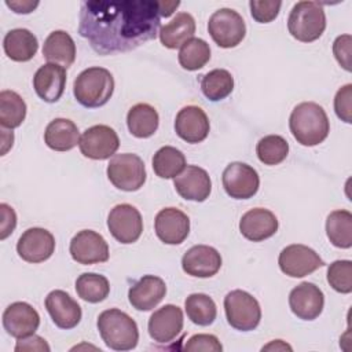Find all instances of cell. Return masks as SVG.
Masks as SVG:
<instances>
[{
  "mask_svg": "<svg viewBox=\"0 0 352 352\" xmlns=\"http://www.w3.org/2000/svg\"><path fill=\"white\" fill-rule=\"evenodd\" d=\"M158 1H82L78 33L99 55L132 51L157 37L161 29Z\"/></svg>",
  "mask_w": 352,
  "mask_h": 352,
  "instance_id": "cell-1",
  "label": "cell"
},
{
  "mask_svg": "<svg viewBox=\"0 0 352 352\" xmlns=\"http://www.w3.org/2000/svg\"><path fill=\"white\" fill-rule=\"evenodd\" d=\"M289 128L297 143L312 147L327 138L330 122L322 106L315 102H302L293 109Z\"/></svg>",
  "mask_w": 352,
  "mask_h": 352,
  "instance_id": "cell-2",
  "label": "cell"
},
{
  "mask_svg": "<svg viewBox=\"0 0 352 352\" xmlns=\"http://www.w3.org/2000/svg\"><path fill=\"white\" fill-rule=\"evenodd\" d=\"M98 330L106 346L114 351H131L139 341L136 322L117 308L106 309L98 316Z\"/></svg>",
  "mask_w": 352,
  "mask_h": 352,
  "instance_id": "cell-3",
  "label": "cell"
},
{
  "mask_svg": "<svg viewBox=\"0 0 352 352\" xmlns=\"http://www.w3.org/2000/svg\"><path fill=\"white\" fill-rule=\"evenodd\" d=\"M114 91V78L111 73L99 66L82 70L74 80L73 94L76 100L88 109L106 104Z\"/></svg>",
  "mask_w": 352,
  "mask_h": 352,
  "instance_id": "cell-4",
  "label": "cell"
},
{
  "mask_svg": "<svg viewBox=\"0 0 352 352\" xmlns=\"http://www.w3.org/2000/svg\"><path fill=\"white\" fill-rule=\"evenodd\" d=\"M326 29L324 10L318 1H298L287 18L289 33L301 43L318 40Z\"/></svg>",
  "mask_w": 352,
  "mask_h": 352,
  "instance_id": "cell-5",
  "label": "cell"
},
{
  "mask_svg": "<svg viewBox=\"0 0 352 352\" xmlns=\"http://www.w3.org/2000/svg\"><path fill=\"white\" fill-rule=\"evenodd\" d=\"M224 311L227 322L239 331L256 329L261 319L258 301L245 290H232L224 297Z\"/></svg>",
  "mask_w": 352,
  "mask_h": 352,
  "instance_id": "cell-6",
  "label": "cell"
},
{
  "mask_svg": "<svg viewBox=\"0 0 352 352\" xmlns=\"http://www.w3.org/2000/svg\"><path fill=\"white\" fill-rule=\"evenodd\" d=\"M110 183L122 191H138L146 182L143 160L132 153L116 154L107 165Z\"/></svg>",
  "mask_w": 352,
  "mask_h": 352,
  "instance_id": "cell-7",
  "label": "cell"
},
{
  "mask_svg": "<svg viewBox=\"0 0 352 352\" xmlns=\"http://www.w3.org/2000/svg\"><path fill=\"white\" fill-rule=\"evenodd\" d=\"M208 32L219 47L234 48L245 38L246 25L235 10L220 8L210 15Z\"/></svg>",
  "mask_w": 352,
  "mask_h": 352,
  "instance_id": "cell-8",
  "label": "cell"
},
{
  "mask_svg": "<svg viewBox=\"0 0 352 352\" xmlns=\"http://www.w3.org/2000/svg\"><path fill=\"white\" fill-rule=\"evenodd\" d=\"M107 227L113 238L120 243H133L143 232L142 214L131 204L116 205L107 216Z\"/></svg>",
  "mask_w": 352,
  "mask_h": 352,
  "instance_id": "cell-9",
  "label": "cell"
},
{
  "mask_svg": "<svg viewBox=\"0 0 352 352\" xmlns=\"http://www.w3.org/2000/svg\"><path fill=\"white\" fill-rule=\"evenodd\" d=\"M279 268L290 278H302L324 265L319 254L301 243H293L282 249L278 258Z\"/></svg>",
  "mask_w": 352,
  "mask_h": 352,
  "instance_id": "cell-10",
  "label": "cell"
},
{
  "mask_svg": "<svg viewBox=\"0 0 352 352\" xmlns=\"http://www.w3.org/2000/svg\"><path fill=\"white\" fill-rule=\"evenodd\" d=\"M80 151L91 160H107L120 147L117 132L109 125H94L87 128L78 142Z\"/></svg>",
  "mask_w": 352,
  "mask_h": 352,
  "instance_id": "cell-11",
  "label": "cell"
},
{
  "mask_svg": "<svg viewBox=\"0 0 352 352\" xmlns=\"http://www.w3.org/2000/svg\"><path fill=\"white\" fill-rule=\"evenodd\" d=\"M226 192L234 199H248L256 195L260 187V177L254 168L245 162H231L221 176Z\"/></svg>",
  "mask_w": 352,
  "mask_h": 352,
  "instance_id": "cell-12",
  "label": "cell"
},
{
  "mask_svg": "<svg viewBox=\"0 0 352 352\" xmlns=\"http://www.w3.org/2000/svg\"><path fill=\"white\" fill-rule=\"evenodd\" d=\"M72 258L82 265L104 263L109 260V245L104 238L92 230L78 231L69 246Z\"/></svg>",
  "mask_w": 352,
  "mask_h": 352,
  "instance_id": "cell-13",
  "label": "cell"
},
{
  "mask_svg": "<svg viewBox=\"0 0 352 352\" xmlns=\"http://www.w3.org/2000/svg\"><path fill=\"white\" fill-rule=\"evenodd\" d=\"M55 250L54 235L41 227L28 228L18 239L16 252L28 263H43L48 260Z\"/></svg>",
  "mask_w": 352,
  "mask_h": 352,
  "instance_id": "cell-14",
  "label": "cell"
},
{
  "mask_svg": "<svg viewBox=\"0 0 352 352\" xmlns=\"http://www.w3.org/2000/svg\"><path fill=\"white\" fill-rule=\"evenodd\" d=\"M183 311L173 304H166L154 311L148 319V334L160 344L173 341L183 330Z\"/></svg>",
  "mask_w": 352,
  "mask_h": 352,
  "instance_id": "cell-15",
  "label": "cell"
},
{
  "mask_svg": "<svg viewBox=\"0 0 352 352\" xmlns=\"http://www.w3.org/2000/svg\"><path fill=\"white\" fill-rule=\"evenodd\" d=\"M38 312L25 301L10 304L3 312V327L14 338H25L38 329Z\"/></svg>",
  "mask_w": 352,
  "mask_h": 352,
  "instance_id": "cell-16",
  "label": "cell"
},
{
  "mask_svg": "<svg viewBox=\"0 0 352 352\" xmlns=\"http://www.w3.org/2000/svg\"><path fill=\"white\" fill-rule=\"evenodd\" d=\"M154 230L161 242L179 245L188 236L190 219L177 208H165L157 213Z\"/></svg>",
  "mask_w": 352,
  "mask_h": 352,
  "instance_id": "cell-17",
  "label": "cell"
},
{
  "mask_svg": "<svg viewBox=\"0 0 352 352\" xmlns=\"http://www.w3.org/2000/svg\"><path fill=\"white\" fill-rule=\"evenodd\" d=\"M289 305L298 319L314 320L323 311L324 296L315 283L302 282L292 289L289 294Z\"/></svg>",
  "mask_w": 352,
  "mask_h": 352,
  "instance_id": "cell-18",
  "label": "cell"
},
{
  "mask_svg": "<svg viewBox=\"0 0 352 352\" xmlns=\"http://www.w3.org/2000/svg\"><path fill=\"white\" fill-rule=\"evenodd\" d=\"M173 186L182 198L194 202H204L212 191L208 172L197 165H187L173 179Z\"/></svg>",
  "mask_w": 352,
  "mask_h": 352,
  "instance_id": "cell-19",
  "label": "cell"
},
{
  "mask_svg": "<svg viewBox=\"0 0 352 352\" xmlns=\"http://www.w3.org/2000/svg\"><path fill=\"white\" fill-rule=\"evenodd\" d=\"M220 267V253L208 245H195L182 257V268L190 276L210 278L219 272Z\"/></svg>",
  "mask_w": 352,
  "mask_h": 352,
  "instance_id": "cell-20",
  "label": "cell"
},
{
  "mask_svg": "<svg viewBox=\"0 0 352 352\" xmlns=\"http://www.w3.org/2000/svg\"><path fill=\"white\" fill-rule=\"evenodd\" d=\"M209 118L198 106H186L179 110L175 120L176 135L187 143L195 144L206 139L209 133Z\"/></svg>",
  "mask_w": 352,
  "mask_h": 352,
  "instance_id": "cell-21",
  "label": "cell"
},
{
  "mask_svg": "<svg viewBox=\"0 0 352 352\" xmlns=\"http://www.w3.org/2000/svg\"><path fill=\"white\" fill-rule=\"evenodd\" d=\"M45 308L52 322L65 330L76 327L82 316L78 302L63 290L50 292L45 297Z\"/></svg>",
  "mask_w": 352,
  "mask_h": 352,
  "instance_id": "cell-22",
  "label": "cell"
},
{
  "mask_svg": "<svg viewBox=\"0 0 352 352\" xmlns=\"http://www.w3.org/2000/svg\"><path fill=\"white\" fill-rule=\"evenodd\" d=\"M278 227L276 216L264 208L250 209L239 220L241 234L252 242H261L271 238L278 231Z\"/></svg>",
  "mask_w": 352,
  "mask_h": 352,
  "instance_id": "cell-23",
  "label": "cell"
},
{
  "mask_svg": "<svg viewBox=\"0 0 352 352\" xmlns=\"http://www.w3.org/2000/svg\"><path fill=\"white\" fill-rule=\"evenodd\" d=\"M166 294L165 282L155 275H144L135 282L128 292L131 305L138 311H151Z\"/></svg>",
  "mask_w": 352,
  "mask_h": 352,
  "instance_id": "cell-24",
  "label": "cell"
},
{
  "mask_svg": "<svg viewBox=\"0 0 352 352\" xmlns=\"http://www.w3.org/2000/svg\"><path fill=\"white\" fill-rule=\"evenodd\" d=\"M66 87V70L55 63L43 65L33 77V88L40 99L55 103L63 95Z\"/></svg>",
  "mask_w": 352,
  "mask_h": 352,
  "instance_id": "cell-25",
  "label": "cell"
},
{
  "mask_svg": "<svg viewBox=\"0 0 352 352\" xmlns=\"http://www.w3.org/2000/svg\"><path fill=\"white\" fill-rule=\"evenodd\" d=\"M43 55L48 63H55L67 69L76 60V44L67 32L54 30L44 41Z\"/></svg>",
  "mask_w": 352,
  "mask_h": 352,
  "instance_id": "cell-26",
  "label": "cell"
},
{
  "mask_svg": "<svg viewBox=\"0 0 352 352\" xmlns=\"http://www.w3.org/2000/svg\"><path fill=\"white\" fill-rule=\"evenodd\" d=\"M3 48L6 55L14 62H28L30 60L37 50V37L28 29L18 28L10 30L3 40Z\"/></svg>",
  "mask_w": 352,
  "mask_h": 352,
  "instance_id": "cell-27",
  "label": "cell"
},
{
  "mask_svg": "<svg viewBox=\"0 0 352 352\" xmlns=\"http://www.w3.org/2000/svg\"><path fill=\"white\" fill-rule=\"evenodd\" d=\"M45 144L55 151H69L80 142L77 125L67 118L52 120L44 132Z\"/></svg>",
  "mask_w": 352,
  "mask_h": 352,
  "instance_id": "cell-28",
  "label": "cell"
},
{
  "mask_svg": "<svg viewBox=\"0 0 352 352\" xmlns=\"http://www.w3.org/2000/svg\"><path fill=\"white\" fill-rule=\"evenodd\" d=\"M195 33V21L188 12H179L176 16L161 26L160 40L161 44L169 50H176L182 47L186 41L192 38Z\"/></svg>",
  "mask_w": 352,
  "mask_h": 352,
  "instance_id": "cell-29",
  "label": "cell"
},
{
  "mask_svg": "<svg viewBox=\"0 0 352 352\" xmlns=\"http://www.w3.org/2000/svg\"><path fill=\"white\" fill-rule=\"evenodd\" d=\"M160 117L157 110L148 103H138L132 106L126 114V125L129 132L139 139L150 138L158 129Z\"/></svg>",
  "mask_w": 352,
  "mask_h": 352,
  "instance_id": "cell-30",
  "label": "cell"
},
{
  "mask_svg": "<svg viewBox=\"0 0 352 352\" xmlns=\"http://www.w3.org/2000/svg\"><path fill=\"white\" fill-rule=\"evenodd\" d=\"M326 234L336 248L349 249L352 246V213L345 209L333 210L326 220Z\"/></svg>",
  "mask_w": 352,
  "mask_h": 352,
  "instance_id": "cell-31",
  "label": "cell"
},
{
  "mask_svg": "<svg viewBox=\"0 0 352 352\" xmlns=\"http://www.w3.org/2000/svg\"><path fill=\"white\" fill-rule=\"evenodd\" d=\"M186 168L184 154L172 146H164L153 157L154 173L161 179H175Z\"/></svg>",
  "mask_w": 352,
  "mask_h": 352,
  "instance_id": "cell-32",
  "label": "cell"
},
{
  "mask_svg": "<svg viewBox=\"0 0 352 352\" xmlns=\"http://www.w3.org/2000/svg\"><path fill=\"white\" fill-rule=\"evenodd\" d=\"M26 117V103L15 91L4 89L0 92V125L14 129L19 126Z\"/></svg>",
  "mask_w": 352,
  "mask_h": 352,
  "instance_id": "cell-33",
  "label": "cell"
},
{
  "mask_svg": "<svg viewBox=\"0 0 352 352\" xmlns=\"http://www.w3.org/2000/svg\"><path fill=\"white\" fill-rule=\"evenodd\" d=\"M187 318L198 326H209L217 316V307L212 297L205 293H192L184 301Z\"/></svg>",
  "mask_w": 352,
  "mask_h": 352,
  "instance_id": "cell-34",
  "label": "cell"
},
{
  "mask_svg": "<svg viewBox=\"0 0 352 352\" xmlns=\"http://www.w3.org/2000/svg\"><path fill=\"white\" fill-rule=\"evenodd\" d=\"M76 292L78 297L87 302H100L110 293V285L106 276L95 272H84L76 280Z\"/></svg>",
  "mask_w": 352,
  "mask_h": 352,
  "instance_id": "cell-35",
  "label": "cell"
},
{
  "mask_svg": "<svg viewBox=\"0 0 352 352\" xmlns=\"http://www.w3.org/2000/svg\"><path fill=\"white\" fill-rule=\"evenodd\" d=\"M202 94L212 102L227 98L234 89V77L226 69H214L202 76Z\"/></svg>",
  "mask_w": 352,
  "mask_h": 352,
  "instance_id": "cell-36",
  "label": "cell"
},
{
  "mask_svg": "<svg viewBox=\"0 0 352 352\" xmlns=\"http://www.w3.org/2000/svg\"><path fill=\"white\" fill-rule=\"evenodd\" d=\"M177 59L183 69L190 72L199 70L210 59V47L205 40L192 37L180 47Z\"/></svg>",
  "mask_w": 352,
  "mask_h": 352,
  "instance_id": "cell-37",
  "label": "cell"
},
{
  "mask_svg": "<svg viewBox=\"0 0 352 352\" xmlns=\"http://www.w3.org/2000/svg\"><path fill=\"white\" fill-rule=\"evenodd\" d=\"M256 153L264 165H278L286 160L289 143L279 135H267L258 140Z\"/></svg>",
  "mask_w": 352,
  "mask_h": 352,
  "instance_id": "cell-38",
  "label": "cell"
},
{
  "mask_svg": "<svg viewBox=\"0 0 352 352\" xmlns=\"http://www.w3.org/2000/svg\"><path fill=\"white\" fill-rule=\"evenodd\" d=\"M327 282L338 293L352 292V261L336 260L327 268Z\"/></svg>",
  "mask_w": 352,
  "mask_h": 352,
  "instance_id": "cell-39",
  "label": "cell"
},
{
  "mask_svg": "<svg viewBox=\"0 0 352 352\" xmlns=\"http://www.w3.org/2000/svg\"><path fill=\"white\" fill-rule=\"evenodd\" d=\"M280 1H271V0H250V14L256 22L268 23L272 22L280 10Z\"/></svg>",
  "mask_w": 352,
  "mask_h": 352,
  "instance_id": "cell-40",
  "label": "cell"
},
{
  "mask_svg": "<svg viewBox=\"0 0 352 352\" xmlns=\"http://www.w3.org/2000/svg\"><path fill=\"white\" fill-rule=\"evenodd\" d=\"M334 110L340 120L346 124L352 122V84L341 87L334 98Z\"/></svg>",
  "mask_w": 352,
  "mask_h": 352,
  "instance_id": "cell-41",
  "label": "cell"
},
{
  "mask_svg": "<svg viewBox=\"0 0 352 352\" xmlns=\"http://www.w3.org/2000/svg\"><path fill=\"white\" fill-rule=\"evenodd\" d=\"M184 351L187 352H221L223 345L219 338L213 334H194L184 344Z\"/></svg>",
  "mask_w": 352,
  "mask_h": 352,
  "instance_id": "cell-42",
  "label": "cell"
},
{
  "mask_svg": "<svg viewBox=\"0 0 352 352\" xmlns=\"http://www.w3.org/2000/svg\"><path fill=\"white\" fill-rule=\"evenodd\" d=\"M351 34H341L333 43V54L337 62L346 72H351Z\"/></svg>",
  "mask_w": 352,
  "mask_h": 352,
  "instance_id": "cell-43",
  "label": "cell"
},
{
  "mask_svg": "<svg viewBox=\"0 0 352 352\" xmlns=\"http://www.w3.org/2000/svg\"><path fill=\"white\" fill-rule=\"evenodd\" d=\"M0 213H1L0 239H6L15 230L16 214H15L14 209L10 205H7V204H1L0 205Z\"/></svg>",
  "mask_w": 352,
  "mask_h": 352,
  "instance_id": "cell-44",
  "label": "cell"
},
{
  "mask_svg": "<svg viewBox=\"0 0 352 352\" xmlns=\"http://www.w3.org/2000/svg\"><path fill=\"white\" fill-rule=\"evenodd\" d=\"M21 351H50V345L45 342V340L40 336H29L25 338H18V342L15 345V352Z\"/></svg>",
  "mask_w": 352,
  "mask_h": 352,
  "instance_id": "cell-45",
  "label": "cell"
},
{
  "mask_svg": "<svg viewBox=\"0 0 352 352\" xmlns=\"http://www.w3.org/2000/svg\"><path fill=\"white\" fill-rule=\"evenodd\" d=\"M6 4L16 14H29L38 6V1H6Z\"/></svg>",
  "mask_w": 352,
  "mask_h": 352,
  "instance_id": "cell-46",
  "label": "cell"
},
{
  "mask_svg": "<svg viewBox=\"0 0 352 352\" xmlns=\"http://www.w3.org/2000/svg\"><path fill=\"white\" fill-rule=\"evenodd\" d=\"M180 6V1H158V7H160V15L161 16H170L175 11V8H177Z\"/></svg>",
  "mask_w": 352,
  "mask_h": 352,
  "instance_id": "cell-47",
  "label": "cell"
},
{
  "mask_svg": "<svg viewBox=\"0 0 352 352\" xmlns=\"http://www.w3.org/2000/svg\"><path fill=\"white\" fill-rule=\"evenodd\" d=\"M268 351V349H289V351H292V346L290 345H287V344H285L282 340H274L272 342H270L268 345H265V346H263V351Z\"/></svg>",
  "mask_w": 352,
  "mask_h": 352,
  "instance_id": "cell-48",
  "label": "cell"
}]
</instances>
